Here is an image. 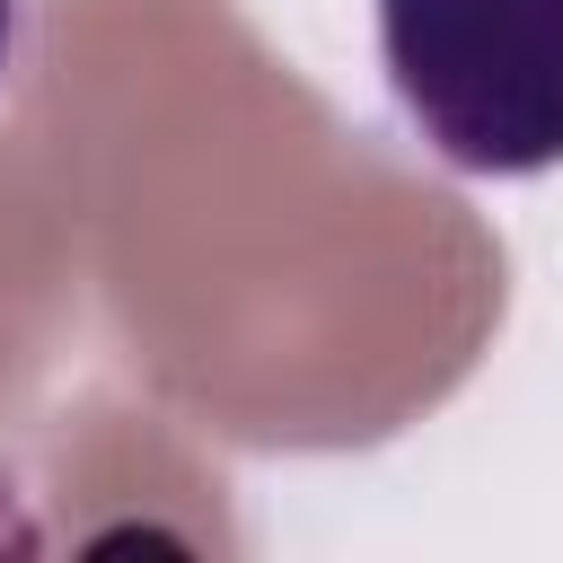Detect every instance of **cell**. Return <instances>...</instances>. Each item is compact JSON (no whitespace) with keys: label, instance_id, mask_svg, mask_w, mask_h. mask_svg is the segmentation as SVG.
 <instances>
[{"label":"cell","instance_id":"cell-2","mask_svg":"<svg viewBox=\"0 0 563 563\" xmlns=\"http://www.w3.org/2000/svg\"><path fill=\"white\" fill-rule=\"evenodd\" d=\"M9 44H18V0H0V70H9Z\"/></svg>","mask_w":563,"mask_h":563},{"label":"cell","instance_id":"cell-1","mask_svg":"<svg viewBox=\"0 0 563 563\" xmlns=\"http://www.w3.org/2000/svg\"><path fill=\"white\" fill-rule=\"evenodd\" d=\"M378 62L457 176L563 167V0H378Z\"/></svg>","mask_w":563,"mask_h":563}]
</instances>
